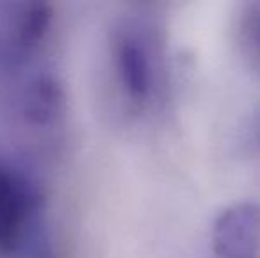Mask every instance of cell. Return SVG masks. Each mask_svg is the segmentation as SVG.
<instances>
[{
  "label": "cell",
  "mask_w": 260,
  "mask_h": 258,
  "mask_svg": "<svg viewBox=\"0 0 260 258\" xmlns=\"http://www.w3.org/2000/svg\"><path fill=\"white\" fill-rule=\"evenodd\" d=\"M110 60L122 96L135 108L145 106L156 82L149 38L137 21L124 20L110 32Z\"/></svg>",
  "instance_id": "cell-2"
},
{
  "label": "cell",
  "mask_w": 260,
  "mask_h": 258,
  "mask_svg": "<svg viewBox=\"0 0 260 258\" xmlns=\"http://www.w3.org/2000/svg\"><path fill=\"white\" fill-rule=\"evenodd\" d=\"M46 195L32 168L0 147V258H48Z\"/></svg>",
  "instance_id": "cell-1"
},
{
  "label": "cell",
  "mask_w": 260,
  "mask_h": 258,
  "mask_svg": "<svg viewBox=\"0 0 260 258\" xmlns=\"http://www.w3.org/2000/svg\"><path fill=\"white\" fill-rule=\"evenodd\" d=\"M257 38H258V43H260V16L257 20Z\"/></svg>",
  "instance_id": "cell-4"
},
{
  "label": "cell",
  "mask_w": 260,
  "mask_h": 258,
  "mask_svg": "<svg viewBox=\"0 0 260 258\" xmlns=\"http://www.w3.org/2000/svg\"><path fill=\"white\" fill-rule=\"evenodd\" d=\"M212 248L218 258H258L260 203L243 202L223 210L212 228Z\"/></svg>",
  "instance_id": "cell-3"
}]
</instances>
